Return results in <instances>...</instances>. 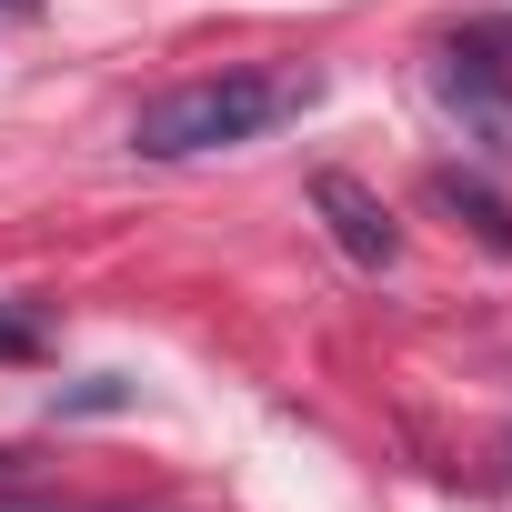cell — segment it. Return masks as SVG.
Instances as JSON below:
<instances>
[{
	"mask_svg": "<svg viewBox=\"0 0 512 512\" xmlns=\"http://www.w3.org/2000/svg\"><path fill=\"white\" fill-rule=\"evenodd\" d=\"M11 472H21V462H11V452H0V482H11Z\"/></svg>",
	"mask_w": 512,
	"mask_h": 512,
	"instance_id": "cell-6",
	"label": "cell"
},
{
	"mask_svg": "<svg viewBox=\"0 0 512 512\" xmlns=\"http://www.w3.org/2000/svg\"><path fill=\"white\" fill-rule=\"evenodd\" d=\"M442 101L462 111V131H472L492 161H512V91L492 81V61H482L472 41H452V61H442Z\"/></svg>",
	"mask_w": 512,
	"mask_h": 512,
	"instance_id": "cell-3",
	"label": "cell"
},
{
	"mask_svg": "<svg viewBox=\"0 0 512 512\" xmlns=\"http://www.w3.org/2000/svg\"><path fill=\"white\" fill-rule=\"evenodd\" d=\"M432 201L462 211V231L492 251V262H512V201H502L492 181H472V171H432Z\"/></svg>",
	"mask_w": 512,
	"mask_h": 512,
	"instance_id": "cell-4",
	"label": "cell"
},
{
	"mask_svg": "<svg viewBox=\"0 0 512 512\" xmlns=\"http://www.w3.org/2000/svg\"><path fill=\"white\" fill-rule=\"evenodd\" d=\"M312 201H322V221H332V241L352 251L362 272H392V251H402V221L382 211V191H362L352 171H322V181H312Z\"/></svg>",
	"mask_w": 512,
	"mask_h": 512,
	"instance_id": "cell-2",
	"label": "cell"
},
{
	"mask_svg": "<svg viewBox=\"0 0 512 512\" xmlns=\"http://www.w3.org/2000/svg\"><path fill=\"white\" fill-rule=\"evenodd\" d=\"M41 352H51L41 312H21V302H0V362H41Z\"/></svg>",
	"mask_w": 512,
	"mask_h": 512,
	"instance_id": "cell-5",
	"label": "cell"
},
{
	"mask_svg": "<svg viewBox=\"0 0 512 512\" xmlns=\"http://www.w3.org/2000/svg\"><path fill=\"white\" fill-rule=\"evenodd\" d=\"M322 101L312 71H191L171 91H151L131 111V151L141 161H201V151H241V141H262L282 121H302Z\"/></svg>",
	"mask_w": 512,
	"mask_h": 512,
	"instance_id": "cell-1",
	"label": "cell"
}]
</instances>
